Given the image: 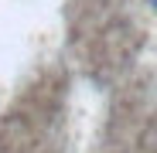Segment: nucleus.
Returning a JSON list of instances; mask_svg holds the SVG:
<instances>
[{
    "label": "nucleus",
    "instance_id": "1",
    "mask_svg": "<svg viewBox=\"0 0 157 153\" xmlns=\"http://www.w3.org/2000/svg\"><path fill=\"white\" fill-rule=\"evenodd\" d=\"M154 7H157V0H154Z\"/></svg>",
    "mask_w": 157,
    "mask_h": 153
}]
</instances>
